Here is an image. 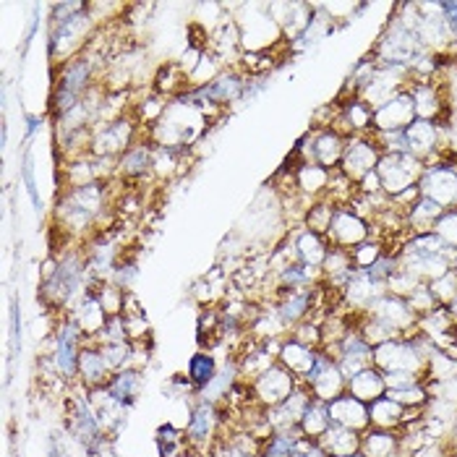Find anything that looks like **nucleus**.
<instances>
[{
    "mask_svg": "<svg viewBox=\"0 0 457 457\" xmlns=\"http://www.w3.org/2000/svg\"><path fill=\"white\" fill-rule=\"evenodd\" d=\"M353 264H355V270H371L385 253H387V244L382 241V238H377V236H371L366 244H361L358 248H353Z\"/></svg>",
    "mask_w": 457,
    "mask_h": 457,
    "instance_id": "obj_36",
    "label": "nucleus"
},
{
    "mask_svg": "<svg viewBox=\"0 0 457 457\" xmlns=\"http://www.w3.org/2000/svg\"><path fill=\"white\" fill-rule=\"evenodd\" d=\"M371 236H374V230H371L369 220H363L351 204H337V210L332 214V225H329L324 238H327L329 248L353 251L361 244H366Z\"/></svg>",
    "mask_w": 457,
    "mask_h": 457,
    "instance_id": "obj_7",
    "label": "nucleus"
},
{
    "mask_svg": "<svg viewBox=\"0 0 457 457\" xmlns=\"http://www.w3.org/2000/svg\"><path fill=\"white\" fill-rule=\"evenodd\" d=\"M287 241L295 251V259L306 267H321L327 253H329V244L324 236H319L314 230L303 228V225H295L287 230Z\"/></svg>",
    "mask_w": 457,
    "mask_h": 457,
    "instance_id": "obj_21",
    "label": "nucleus"
},
{
    "mask_svg": "<svg viewBox=\"0 0 457 457\" xmlns=\"http://www.w3.org/2000/svg\"><path fill=\"white\" fill-rule=\"evenodd\" d=\"M241 32V50L248 55H270V53H280L290 50V45L285 42V35L278 27V21L272 19L267 3H236V5H225Z\"/></svg>",
    "mask_w": 457,
    "mask_h": 457,
    "instance_id": "obj_2",
    "label": "nucleus"
},
{
    "mask_svg": "<svg viewBox=\"0 0 457 457\" xmlns=\"http://www.w3.org/2000/svg\"><path fill=\"white\" fill-rule=\"evenodd\" d=\"M337 210V204L329 199V196H324V199H319L314 202L306 214H303V228H309V230H314L319 236H327V230H329V225H332V214Z\"/></svg>",
    "mask_w": 457,
    "mask_h": 457,
    "instance_id": "obj_34",
    "label": "nucleus"
},
{
    "mask_svg": "<svg viewBox=\"0 0 457 457\" xmlns=\"http://www.w3.org/2000/svg\"><path fill=\"white\" fill-rule=\"evenodd\" d=\"M317 355L319 351H312V348L295 343V340L287 335V337L282 340L280 353H278V363L285 366L298 382H303V379L312 374V369H314V363H317Z\"/></svg>",
    "mask_w": 457,
    "mask_h": 457,
    "instance_id": "obj_25",
    "label": "nucleus"
},
{
    "mask_svg": "<svg viewBox=\"0 0 457 457\" xmlns=\"http://www.w3.org/2000/svg\"><path fill=\"white\" fill-rule=\"evenodd\" d=\"M428 290L434 293V298H436V303H439L442 309H450L457 301V275L450 270V272L442 275L439 280L428 282Z\"/></svg>",
    "mask_w": 457,
    "mask_h": 457,
    "instance_id": "obj_38",
    "label": "nucleus"
},
{
    "mask_svg": "<svg viewBox=\"0 0 457 457\" xmlns=\"http://www.w3.org/2000/svg\"><path fill=\"white\" fill-rule=\"evenodd\" d=\"M53 457H69V455H66L63 450H55V453H53Z\"/></svg>",
    "mask_w": 457,
    "mask_h": 457,
    "instance_id": "obj_43",
    "label": "nucleus"
},
{
    "mask_svg": "<svg viewBox=\"0 0 457 457\" xmlns=\"http://www.w3.org/2000/svg\"><path fill=\"white\" fill-rule=\"evenodd\" d=\"M71 321L84 332V337L87 340H95L103 329H105L107 324V312L103 309V303H100V298H97V293H95V287L89 285V290L76 301V306L69 312Z\"/></svg>",
    "mask_w": 457,
    "mask_h": 457,
    "instance_id": "obj_20",
    "label": "nucleus"
},
{
    "mask_svg": "<svg viewBox=\"0 0 457 457\" xmlns=\"http://www.w3.org/2000/svg\"><path fill=\"white\" fill-rule=\"evenodd\" d=\"M251 385V395H253V403L259 405V408H264V411H270V408H278L280 403H285L290 395H293V389L298 387L301 382L285 369L280 363H275V366H270L264 374H259L253 382H248Z\"/></svg>",
    "mask_w": 457,
    "mask_h": 457,
    "instance_id": "obj_9",
    "label": "nucleus"
},
{
    "mask_svg": "<svg viewBox=\"0 0 457 457\" xmlns=\"http://www.w3.org/2000/svg\"><path fill=\"white\" fill-rule=\"evenodd\" d=\"M290 337H293L295 343H301V345L312 348V351H321V345H324L321 321H319V319H306V321L295 324V327L290 329Z\"/></svg>",
    "mask_w": 457,
    "mask_h": 457,
    "instance_id": "obj_37",
    "label": "nucleus"
},
{
    "mask_svg": "<svg viewBox=\"0 0 457 457\" xmlns=\"http://www.w3.org/2000/svg\"><path fill=\"white\" fill-rule=\"evenodd\" d=\"M303 385L309 387V392H312L317 400H321V403H332V400H337L340 395H345L348 379H345V374L340 371L337 361H332L327 353L319 351L317 363H314L312 374L303 379Z\"/></svg>",
    "mask_w": 457,
    "mask_h": 457,
    "instance_id": "obj_13",
    "label": "nucleus"
},
{
    "mask_svg": "<svg viewBox=\"0 0 457 457\" xmlns=\"http://www.w3.org/2000/svg\"><path fill=\"white\" fill-rule=\"evenodd\" d=\"M89 400H92V405H95L97 421L103 426L105 436L115 439V434L126 426V419H129L131 408H126L123 403H118L105 387L92 389V392H89Z\"/></svg>",
    "mask_w": 457,
    "mask_h": 457,
    "instance_id": "obj_23",
    "label": "nucleus"
},
{
    "mask_svg": "<svg viewBox=\"0 0 457 457\" xmlns=\"http://www.w3.org/2000/svg\"><path fill=\"white\" fill-rule=\"evenodd\" d=\"M267 8L282 29L290 50L301 37L309 32V27L314 24V16H317V3H298V0L290 3L287 0V3H267Z\"/></svg>",
    "mask_w": 457,
    "mask_h": 457,
    "instance_id": "obj_11",
    "label": "nucleus"
},
{
    "mask_svg": "<svg viewBox=\"0 0 457 457\" xmlns=\"http://www.w3.org/2000/svg\"><path fill=\"white\" fill-rule=\"evenodd\" d=\"M351 457H363V455H361V453H358V455H351Z\"/></svg>",
    "mask_w": 457,
    "mask_h": 457,
    "instance_id": "obj_45",
    "label": "nucleus"
},
{
    "mask_svg": "<svg viewBox=\"0 0 457 457\" xmlns=\"http://www.w3.org/2000/svg\"><path fill=\"white\" fill-rule=\"evenodd\" d=\"M312 400H314V395L301 382L285 403L267 411V421L272 426V431H293V428H298V423L303 419L306 408L312 405Z\"/></svg>",
    "mask_w": 457,
    "mask_h": 457,
    "instance_id": "obj_18",
    "label": "nucleus"
},
{
    "mask_svg": "<svg viewBox=\"0 0 457 457\" xmlns=\"http://www.w3.org/2000/svg\"><path fill=\"white\" fill-rule=\"evenodd\" d=\"M423 170H426V165L421 160H416L411 152H387V154H382V160L377 165V173L382 178V191L387 199H397L405 191L419 188Z\"/></svg>",
    "mask_w": 457,
    "mask_h": 457,
    "instance_id": "obj_5",
    "label": "nucleus"
},
{
    "mask_svg": "<svg viewBox=\"0 0 457 457\" xmlns=\"http://www.w3.org/2000/svg\"><path fill=\"white\" fill-rule=\"evenodd\" d=\"M405 301H408V306L413 309V314H416L419 319L428 317V314H434L436 309H442V306L436 303V298H434V293L428 290V285H426V282L419 285V287H416Z\"/></svg>",
    "mask_w": 457,
    "mask_h": 457,
    "instance_id": "obj_39",
    "label": "nucleus"
},
{
    "mask_svg": "<svg viewBox=\"0 0 457 457\" xmlns=\"http://www.w3.org/2000/svg\"><path fill=\"white\" fill-rule=\"evenodd\" d=\"M329 405V419L335 426H343V428H351V431H369L371 428V421H369V405L355 400L353 395H340L337 400L327 403Z\"/></svg>",
    "mask_w": 457,
    "mask_h": 457,
    "instance_id": "obj_24",
    "label": "nucleus"
},
{
    "mask_svg": "<svg viewBox=\"0 0 457 457\" xmlns=\"http://www.w3.org/2000/svg\"><path fill=\"white\" fill-rule=\"evenodd\" d=\"M411 97H413V107H416V118L447 126L445 118H447L450 103H447V92L442 89L436 76L434 79H419L411 87Z\"/></svg>",
    "mask_w": 457,
    "mask_h": 457,
    "instance_id": "obj_16",
    "label": "nucleus"
},
{
    "mask_svg": "<svg viewBox=\"0 0 457 457\" xmlns=\"http://www.w3.org/2000/svg\"><path fill=\"white\" fill-rule=\"evenodd\" d=\"M319 8L329 19V24L337 27V24H348L363 5H358V3H319Z\"/></svg>",
    "mask_w": 457,
    "mask_h": 457,
    "instance_id": "obj_40",
    "label": "nucleus"
},
{
    "mask_svg": "<svg viewBox=\"0 0 457 457\" xmlns=\"http://www.w3.org/2000/svg\"><path fill=\"white\" fill-rule=\"evenodd\" d=\"M434 233L445 241V246L457 253V210H445L434 225Z\"/></svg>",
    "mask_w": 457,
    "mask_h": 457,
    "instance_id": "obj_41",
    "label": "nucleus"
},
{
    "mask_svg": "<svg viewBox=\"0 0 457 457\" xmlns=\"http://www.w3.org/2000/svg\"><path fill=\"white\" fill-rule=\"evenodd\" d=\"M317 442L329 457H351L361 453V434L343 428V426H335V423L319 436Z\"/></svg>",
    "mask_w": 457,
    "mask_h": 457,
    "instance_id": "obj_29",
    "label": "nucleus"
},
{
    "mask_svg": "<svg viewBox=\"0 0 457 457\" xmlns=\"http://www.w3.org/2000/svg\"><path fill=\"white\" fill-rule=\"evenodd\" d=\"M363 314H369L371 319L387 324L389 329L397 332L400 337H408V335L419 332V317L413 314L408 301L400 298V295H392V293H385L382 298H377Z\"/></svg>",
    "mask_w": 457,
    "mask_h": 457,
    "instance_id": "obj_10",
    "label": "nucleus"
},
{
    "mask_svg": "<svg viewBox=\"0 0 457 457\" xmlns=\"http://www.w3.org/2000/svg\"><path fill=\"white\" fill-rule=\"evenodd\" d=\"M345 392L353 395L355 400H361V403L371 405L374 400H379V397H385V395H387L385 374H382L377 366H369V369L358 371L355 377L348 379V389H345Z\"/></svg>",
    "mask_w": 457,
    "mask_h": 457,
    "instance_id": "obj_28",
    "label": "nucleus"
},
{
    "mask_svg": "<svg viewBox=\"0 0 457 457\" xmlns=\"http://www.w3.org/2000/svg\"><path fill=\"white\" fill-rule=\"evenodd\" d=\"M293 457H329L321 447H319V442H314V439H301L298 445H295V453H293Z\"/></svg>",
    "mask_w": 457,
    "mask_h": 457,
    "instance_id": "obj_42",
    "label": "nucleus"
},
{
    "mask_svg": "<svg viewBox=\"0 0 457 457\" xmlns=\"http://www.w3.org/2000/svg\"><path fill=\"white\" fill-rule=\"evenodd\" d=\"M293 173V186H295V194L301 202H306L309 207L324 199L329 194V183H332V170L321 168L317 162H295L287 157L285 162Z\"/></svg>",
    "mask_w": 457,
    "mask_h": 457,
    "instance_id": "obj_14",
    "label": "nucleus"
},
{
    "mask_svg": "<svg viewBox=\"0 0 457 457\" xmlns=\"http://www.w3.org/2000/svg\"><path fill=\"white\" fill-rule=\"evenodd\" d=\"M442 207L434 204L431 199L426 196H419V202L405 212V222H408V230L411 236H421V233H434V225L436 220L442 217Z\"/></svg>",
    "mask_w": 457,
    "mask_h": 457,
    "instance_id": "obj_32",
    "label": "nucleus"
},
{
    "mask_svg": "<svg viewBox=\"0 0 457 457\" xmlns=\"http://www.w3.org/2000/svg\"><path fill=\"white\" fill-rule=\"evenodd\" d=\"M387 395L395 403H400L403 408H408V411H426L431 405V389L426 387L423 382L405 389H389Z\"/></svg>",
    "mask_w": 457,
    "mask_h": 457,
    "instance_id": "obj_35",
    "label": "nucleus"
},
{
    "mask_svg": "<svg viewBox=\"0 0 457 457\" xmlns=\"http://www.w3.org/2000/svg\"><path fill=\"white\" fill-rule=\"evenodd\" d=\"M329 426H332V419H329V405L314 397V400H312V405L306 408V413H303L301 423H298V431H301L306 439H314V442H317L319 436H321Z\"/></svg>",
    "mask_w": 457,
    "mask_h": 457,
    "instance_id": "obj_33",
    "label": "nucleus"
},
{
    "mask_svg": "<svg viewBox=\"0 0 457 457\" xmlns=\"http://www.w3.org/2000/svg\"><path fill=\"white\" fill-rule=\"evenodd\" d=\"M50 8L53 16H50L47 55L53 66H61L69 58L79 55L81 50H87L100 27L92 21L87 3H55Z\"/></svg>",
    "mask_w": 457,
    "mask_h": 457,
    "instance_id": "obj_1",
    "label": "nucleus"
},
{
    "mask_svg": "<svg viewBox=\"0 0 457 457\" xmlns=\"http://www.w3.org/2000/svg\"><path fill=\"white\" fill-rule=\"evenodd\" d=\"M361 455L363 457H403L400 455V431L369 428L361 434Z\"/></svg>",
    "mask_w": 457,
    "mask_h": 457,
    "instance_id": "obj_30",
    "label": "nucleus"
},
{
    "mask_svg": "<svg viewBox=\"0 0 457 457\" xmlns=\"http://www.w3.org/2000/svg\"><path fill=\"white\" fill-rule=\"evenodd\" d=\"M144 387H146V382H144L141 369H120L112 374V379L107 382L105 389L126 408H134L144 395Z\"/></svg>",
    "mask_w": 457,
    "mask_h": 457,
    "instance_id": "obj_27",
    "label": "nucleus"
},
{
    "mask_svg": "<svg viewBox=\"0 0 457 457\" xmlns=\"http://www.w3.org/2000/svg\"><path fill=\"white\" fill-rule=\"evenodd\" d=\"M186 431V442L204 457L210 453V447L220 439V431H222V411L220 405L207 403V400H194L191 405V413H188V421L183 426Z\"/></svg>",
    "mask_w": 457,
    "mask_h": 457,
    "instance_id": "obj_6",
    "label": "nucleus"
},
{
    "mask_svg": "<svg viewBox=\"0 0 457 457\" xmlns=\"http://www.w3.org/2000/svg\"><path fill=\"white\" fill-rule=\"evenodd\" d=\"M112 374L115 371L110 369V363L105 361L103 351L87 340V348H84L81 361H79V382L76 385H81V387L89 389V392L92 389H103L112 379Z\"/></svg>",
    "mask_w": 457,
    "mask_h": 457,
    "instance_id": "obj_22",
    "label": "nucleus"
},
{
    "mask_svg": "<svg viewBox=\"0 0 457 457\" xmlns=\"http://www.w3.org/2000/svg\"><path fill=\"white\" fill-rule=\"evenodd\" d=\"M403 134H405L408 152H411L416 160H421L423 165L431 162V160H436V157L447 149V137H445V126H442V123L416 118Z\"/></svg>",
    "mask_w": 457,
    "mask_h": 457,
    "instance_id": "obj_12",
    "label": "nucleus"
},
{
    "mask_svg": "<svg viewBox=\"0 0 457 457\" xmlns=\"http://www.w3.org/2000/svg\"><path fill=\"white\" fill-rule=\"evenodd\" d=\"M453 272L457 275V253H455V259H453Z\"/></svg>",
    "mask_w": 457,
    "mask_h": 457,
    "instance_id": "obj_44",
    "label": "nucleus"
},
{
    "mask_svg": "<svg viewBox=\"0 0 457 457\" xmlns=\"http://www.w3.org/2000/svg\"><path fill=\"white\" fill-rule=\"evenodd\" d=\"M152 152L154 146L141 137L134 146H129L118 162H115V178L131 186H141L144 180H152Z\"/></svg>",
    "mask_w": 457,
    "mask_h": 457,
    "instance_id": "obj_17",
    "label": "nucleus"
},
{
    "mask_svg": "<svg viewBox=\"0 0 457 457\" xmlns=\"http://www.w3.org/2000/svg\"><path fill=\"white\" fill-rule=\"evenodd\" d=\"M423 416V411H408L400 403H395L389 395L374 400L369 405V421L371 428H382V431H403L405 426H411L413 421H419Z\"/></svg>",
    "mask_w": 457,
    "mask_h": 457,
    "instance_id": "obj_19",
    "label": "nucleus"
},
{
    "mask_svg": "<svg viewBox=\"0 0 457 457\" xmlns=\"http://www.w3.org/2000/svg\"><path fill=\"white\" fill-rule=\"evenodd\" d=\"M428 53L423 50L416 32H411L408 27H403L395 16H389L382 35L377 39V45L371 47V58L379 66H405V69H416Z\"/></svg>",
    "mask_w": 457,
    "mask_h": 457,
    "instance_id": "obj_3",
    "label": "nucleus"
},
{
    "mask_svg": "<svg viewBox=\"0 0 457 457\" xmlns=\"http://www.w3.org/2000/svg\"><path fill=\"white\" fill-rule=\"evenodd\" d=\"M217 371H220V363H217L214 353L202 351V348L194 353V355L188 358V363H186V377H188V382L196 387V392L210 387L212 379L217 377Z\"/></svg>",
    "mask_w": 457,
    "mask_h": 457,
    "instance_id": "obj_31",
    "label": "nucleus"
},
{
    "mask_svg": "<svg viewBox=\"0 0 457 457\" xmlns=\"http://www.w3.org/2000/svg\"><path fill=\"white\" fill-rule=\"evenodd\" d=\"M413 120H416V107H413V97H411V89H408V92L392 97L389 103L374 110L371 134H400Z\"/></svg>",
    "mask_w": 457,
    "mask_h": 457,
    "instance_id": "obj_15",
    "label": "nucleus"
},
{
    "mask_svg": "<svg viewBox=\"0 0 457 457\" xmlns=\"http://www.w3.org/2000/svg\"><path fill=\"white\" fill-rule=\"evenodd\" d=\"M379 160H382V149L374 139V134H355L345 144V152H343L337 170L358 186L369 173L377 170Z\"/></svg>",
    "mask_w": 457,
    "mask_h": 457,
    "instance_id": "obj_8",
    "label": "nucleus"
},
{
    "mask_svg": "<svg viewBox=\"0 0 457 457\" xmlns=\"http://www.w3.org/2000/svg\"><path fill=\"white\" fill-rule=\"evenodd\" d=\"M186 162H194V152H176V149H160L152 152V180L154 183H173L186 173Z\"/></svg>",
    "mask_w": 457,
    "mask_h": 457,
    "instance_id": "obj_26",
    "label": "nucleus"
},
{
    "mask_svg": "<svg viewBox=\"0 0 457 457\" xmlns=\"http://www.w3.org/2000/svg\"><path fill=\"white\" fill-rule=\"evenodd\" d=\"M421 196L431 199L442 210H457V157L445 149L436 160L426 162L421 183Z\"/></svg>",
    "mask_w": 457,
    "mask_h": 457,
    "instance_id": "obj_4",
    "label": "nucleus"
}]
</instances>
